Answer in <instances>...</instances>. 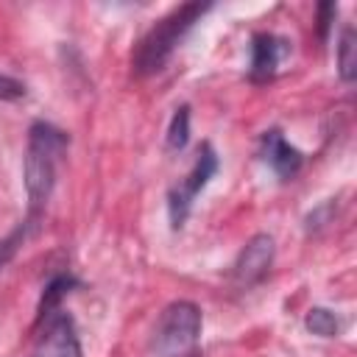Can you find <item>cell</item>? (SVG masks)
<instances>
[{
  "instance_id": "3957f363",
  "label": "cell",
  "mask_w": 357,
  "mask_h": 357,
  "mask_svg": "<svg viewBox=\"0 0 357 357\" xmlns=\"http://www.w3.org/2000/svg\"><path fill=\"white\" fill-rule=\"evenodd\" d=\"M201 335V310L192 301H173L159 315L153 349L159 357H195Z\"/></svg>"
},
{
  "instance_id": "5bb4252c",
  "label": "cell",
  "mask_w": 357,
  "mask_h": 357,
  "mask_svg": "<svg viewBox=\"0 0 357 357\" xmlns=\"http://www.w3.org/2000/svg\"><path fill=\"white\" fill-rule=\"evenodd\" d=\"M25 95V84L11 78V75H3L0 73V100H17Z\"/></svg>"
},
{
  "instance_id": "8fae6325",
  "label": "cell",
  "mask_w": 357,
  "mask_h": 357,
  "mask_svg": "<svg viewBox=\"0 0 357 357\" xmlns=\"http://www.w3.org/2000/svg\"><path fill=\"white\" fill-rule=\"evenodd\" d=\"M304 324H307V329H310L312 335H318V337H337V332H340L337 315H335L332 310H326V307H312V310L307 312Z\"/></svg>"
},
{
  "instance_id": "277c9868",
  "label": "cell",
  "mask_w": 357,
  "mask_h": 357,
  "mask_svg": "<svg viewBox=\"0 0 357 357\" xmlns=\"http://www.w3.org/2000/svg\"><path fill=\"white\" fill-rule=\"evenodd\" d=\"M215 170H218V153L212 151V145H201L192 170H190V173L170 190V195H167V212H170L173 229H181V226H184L195 195L209 184V178L215 176Z\"/></svg>"
},
{
  "instance_id": "5b68a950",
  "label": "cell",
  "mask_w": 357,
  "mask_h": 357,
  "mask_svg": "<svg viewBox=\"0 0 357 357\" xmlns=\"http://www.w3.org/2000/svg\"><path fill=\"white\" fill-rule=\"evenodd\" d=\"M31 357H81L78 332L67 312H56L45 321V329L31 351Z\"/></svg>"
},
{
  "instance_id": "52a82bcc",
  "label": "cell",
  "mask_w": 357,
  "mask_h": 357,
  "mask_svg": "<svg viewBox=\"0 0 357 357\" xmlns=\"http://www.w3.org/2000/svg\"><path fill=\"white\" fill-rule=\"evenodd\" d=\"M262 159L279 178H293L304 165L301 151L296 145H290L284 139V134L276 128L265 131V137H262Z\"/></svg>"
},
{
  "instance_id": "8992f818",
  "label": "cell",
  "mask_w": 357,
  "mask_h": 357,
  "mask_svg": "<svg viewBox=\"0 0 357 357\" xmlns=\"http://www.w3.org/2000/svg\"><path fill=\"white\" fill-rule=\"evenodd\" d=\"M273 251H276V245H273L271 234H254L243 245V251H240V257H237V262L231 268V279L240 287H248V284L259 282L268 273L271 262H273Z\"/></svg>"
},
{
  "instance_id": "6da1fadb",
  "label": "cell",
  "mask_w": 357,
  "mask_h": 357,
  "mask_svg": "<svg viewBox=\"0 0 357 357\" xmlns=\"http://www.w3.org/2000/svg\"><path fill=\"white\" fill-rule=\"evenodd\" d=\"M67 151V134L50 123H33L28 131L25 159H22V178L28 195V218L33 226L39 223L59 176V162Z\"/></svg>"
},
{
  "instance_id": "30bf717a",
  "label": "cell",
  "mask_w": 357,
  "mask_h": 357,
  "mask_svg": "<svg viewBox=\"0 0 357 357\" xmlns=\"http://www.w3.org/2000/svg\"><path fill=\"white\" fill-rule=\"evenodd\" d=\"M70 287H73V279H70V276H56V279L45 287L42 301H39V321H47L50 315L59 312V301L64 298V293H67Z\"/></svg>"
},
{
  "instance_id": "4fadbf2b",
  "label": "cell",
  "mask_w": 357,
  "mask_h": 357,
  "mask_svg": "<svg viewBox=\"0 0 357 357\" xmlns=\"http://www.w3.org/2000/svg\"><path fill=\"white\" fill-rule=\"evenodd\" d=\"M33 229H36V226H33L31 220H22V223H20L8 237H3V240H0V268H3V265H6L17 251H20V245L25 243V237H28Z\"/></svg>"
},
{
  "instance_id": "ba28073f",
  "label": "cell",
  "mask_w": 357,
  "mask_h": 357,
  "mask_svg": "<svg viewBox=\"0 0 357 357\" xmlns=\"http://www.w3.org/2000/svg\"><path fill=\"white\" fill-rule=\"evenodd\" d=\"M284 39L273 33H257L251 39V78L254 81H268L273 78L282 56H284Z\"/></svg>"
},
{
  "instance_id": "7c38bea8",
  "label": "cell",
  "mask_w": 357,
  "mask_h": 357,
  "mask_svg": "<svg viewBox=\"0 0 357 357\" xmlns=\"http://www.w3.org/2000/svg\"><path fill=\"white\" fill-rule=\"evenodd\" d=\"M190 139V109L187 106H178L170 126H167V148L170 151H181Z\"/></svg>"
},
{
  "instance_id": "9c48e42d",
  "label": "cell",
  "mask_w": 357,
  "mask_h": 357,
  "mask_svg": "<svg viewBox=\"0 0 357 357\" xmlns=\"http://www.w3.org/2000/svg\"><path fill=\"white\" fill-rule=\"evenodd\" d=\"M337 73L340 78L349 84L357 75V36L354 28H343L340 45H337Z\"/></svg>"
},
{
  "instance_id": "7a4b0ae2",
  "label": "cell",
  "mask_w": 357,
  "mask_h": 357,
  "mask_svg": "<svg viewBox=\"0 0 357 357\" xmlns=\"http://www.w3.org/2000/svg\"><path fill=\"white\" fill-rule=\"evenodd\" d=\"M209 3H184L178 8H173L170 14H165L162 20H156L145 36L137 42L134 53H131V67L137 75H151L159 73L165 67V61L173 56V50L178 47V42L184 39V33L209 11Z\"/></svg>"
}]
</instances>
